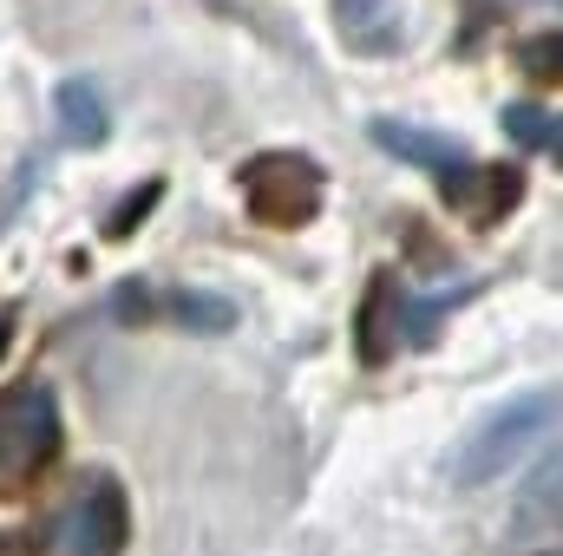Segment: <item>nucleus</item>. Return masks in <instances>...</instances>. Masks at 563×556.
<instances>
[{
    "label": "nucleus",
    "instance_id": "obj_1",
    "mask_svg": "<svg viewBox=\"0 0 563 556\" xmlns=\"http://www.w3.org/2000/svg\"><path fill=\"white\" fill-rule=\"evenodd\" d=\"M558 419H563V387H531V393L505 400L498 413L478 419V432L459 445V458H452V485H459V491H478V485L511 478V471L544 445V432H551Z\"/></svg>",
    "mask_w": 563,
    "mask_h": 556
},
{
    "label": "nucleus",
    "instance_id": "obj_2",
    "mask_svg": "<svg viewBox=\"0 0 563 556\" xmlns=\"http://www.w3.org/2000/svg\"><path fill=\"white\" fill-rule=\"evenodd\" d=\"M236 184H243L250 216L269 223V230H301V223H314V210H321V197H328L321 164L301 157V151H263V157H250Z\"/></svg>",
    "mask_w": 563,
    "mask_h": 556
},
{
    "label": "nucleus",
    "instance_id": "obj_3",
    "mask_svg": "<svg viewBox=\"0 0 563 556\" xmlns=\"http://www.w3.org/2000/svg\"><path fill=\"white\" fill-rule=\"evenodd\" d=\"M125 537H132V498H125V485L112 471L86 478V491L59 518V551L66 556H119Z\"/></svg>",
    "mask_w": 563,
    "mask_h": 556
},
{
    "label": "nucleus",
    "instance_id": "obj_4",
    "mask_svg": "<svg viewBox=\"0 0 563 556\" xmlns=\"http://www.w3.org/2000/svg\"><path fill=\"white\" fill-rule=\"evenodd\" d=\"M53 458H59V407H53V393L46 387L0 393V471L33 478Z\"/></svg>",
    "mask_w": 563,
    "mask_h": 556
},
{
    "label": "nucleus",
    "instance_id": "obj_5",
    "mask_svg": "<svg viewBox=\"0 0 563 556\" xmlns=\"http://www.w3.org/2000/svg\"><path fill=\"white\" fill-rule=\"evenodd\" d=\"M439 190H445V203H452V210H465L472 223H498V216L525 197V177H518L511 164H492V170H485V164H472V157H465L459 170H445V177H439Z\"/></svg>",
    "mask_w": 563,
    "mask_h": 556
},
{
    "label": "nucleus",
    "instance_id": "obj_6",
    "mask_svg": "<svg viewBox=\"0 0 563 556\" xmlns=\"http://www.w3.org/2000/svg\"><path fill=\"white\" fill-rule=\"evenodd\" d=\"M367 138L380 144L387 157H407L413 170H426V177H445V170H459L472 151L459 138H439V132H426V125H407V119H374L367 125Z\"/></svg>",
    "mask_w": 563,
    "mask_h": 556
},
{
    "label": "nucleus",
    "instance_id": "obj_7",
    "mask_svg": "<svg viewBox=\"0 0 563 556\" xmlns=\"http://www.w3.org/2000/svg\"><path fill=\"white\" fill-rule=\"evenodd\" d=\"M53 105H59V132L79 151H99V144L112 138V105H106V92L92 79H59Z\"/></svg>",
    "mask_w": 563,
    "mask_h": 556
},
{
    "label": "nucleus",
    "instance_id": "obj_8",
    "mask_svg": "<svg viewBox=\"0 0 563 556\" xmlns=\"http://www.w3.org/2000/svg\"><path fill=\"white\" fill-rule=\"evenodd\" d=\"M334 7V33L354 53H387L400 40V0H328Z\"/></svg>",
    "mask_w": 563,
    "mask_h": 556
},
{
    "label": "nucleus",
    "instance_id": "obj_9",
    "mask_svg": "<svg viewBox=\"0 0 563 556\" xmlns=\"http://www.w3.org/2000/svg\"><path fill=\"white\" fill-rule=\"evenodd\" d=\"M157 308H164V321H177L184 334H230V327H236V301H230V294H210V288H164Z\"/></svg>",
    "mask_w": 563,
    "mask_h": 556
},
{
    "label": "nucleus",
    "instance_id": "obj_10",
    "mask_svg": "<svg viewBox=\"0 0 563 556\" xmlns=\"http://www.w3.org/2000/svg\"><path fill=\"white\" fill-rule=\"evenodd\" d=\"M157 197H164V177H144L139 190H132V197H119V210L106 216V236H112V243L139 236V230H144V216H151V203H157Z\"/></svg>",
    "mask_w": 563,
    "mask_h": 556
},
{
    "label": "nucleus",
    "instance_id": "obj_11",
    "mask_svg": "<svg viewBox=\"0 0 563 556\" xmlns=\"http://www.w3.org/2000/svg\"><path fill=\"white\" fill-rule=\"evenodd\" d=\"M518 66H525L531 79H544V86H563V26L525 40V46H518Z\"/></svg>",
    "mask_w": 563,
    "mask_h": 556
},
{
    "label": "nucleus",
    "instance_id": "obj_12",
    "mask_svg": "<svg viewBox=\"0 0 563 556\" xmlns=\"http://www.w3.org/2000/svg\"><path fill=\"white\" fill-rule=\"evenodd\" d=\"M551 119H558V112H544V105H505V138L525 144V151H544Z\"/></svg>",
    "mask_w": 563,
    "mask_h": 556
},
{
    "label": "nucleus",
    "instance_id": "obj_13",
    "mask_svg": "<svg viewBox=\"0 0 563 556\" xmlns=\"http://www.w3.org/2000/svg\"><path fill=\"white\" fill-rule=\"evenodd\" d=\"M380 314H387V281H374V288H367V308H361V360H367V367H380V360H387Z\"/></svg>",
    "mask_w": 563,
    "mask_h": 556
},
{
    "label": "nucleus",
    "instance_id": "obj_14",
    "mask_svg": "<svg viewBox=\"0 0 563 556\" xmlns=\"http://www.w3.org/2000/svg\"><path fill=\"white\" fill-rule=\"evenodd\" d=\"M544 151H551V157L563 164V119H551V138H544Z\"/></svg>",
    "mask_w": 563,
    "mask_h": 556
},
{
    "label": "nucleus",
    "instance_id": "obj_15",
    "mask_svg": "<svg viewBox=\"0 0 563 556\" xmlns=\"http://www.w3.org/2000/svg\"><path fill=\"white\" fill-rule=\"evenodd\" d=\"M7 341H13V314H0V354H7Z\"/></svg>",
    "mask_w": 563,
    "mask_h": 556
},
{
    "label": "nucleus",
    "instance_id": "obj_16",
    "mask_svg": "<svg viewBox=\"0 0 563 556\" xmlns=\"http://www.w3.org/2000/svg\"><path fill=\"white\" fill-rule=\"evenodd\" d=\"M0 556H20V544H13V537H0Z\"/></svg>",
    "mask_w": 563,
    "mask_h": 556
},
{
    "label": "nucleus",
    "instance_id": "obj_17",
    "mask_svg": "<svg viewBox=\"0 0 563 556\" xmlns=\"http://www.w3.org/2000/svg\"><path fill=\"white\" fill-rule=\"evenodd\" d=\"M544 556H563V551H544Z\"/></svg>",
    "mask_w": 563,
    "mask_h": 556
}]
</instances>
